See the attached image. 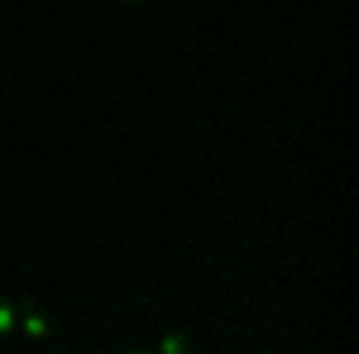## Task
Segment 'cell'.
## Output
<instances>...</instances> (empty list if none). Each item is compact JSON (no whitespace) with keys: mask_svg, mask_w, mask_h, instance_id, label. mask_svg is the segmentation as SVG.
<instances>
[{"mask_svg":"<svg viewBox=\"0 0 359 354\" xmlns=\"http://www.w3.org/2000/svg\"><path fill=\"white\" fill-rule=\"evenodd\" d=\"M187 350H196V345L182 335V330H163V335L154 340V354H187Z\"/></svg>","mask_w":359,"mask_h":354,"instance_id":"obj_3","label":"cell"},{"mask_svg":"<svg viewBox=\"0 0 359 354\" xmlns=\"http://www.w3.org/2000/svg\"><path fill=\"white\" fill-rule=\"evenodd\" d=\"M20 335H25L29 345H48V340H53V321H48L34 301H20Z\"/></svg>","mask_w":359,"mask_h":354,"instance_id":"obj_1","label":"cell"},{"mask_svg":"<svg viewBox=\"0 0 359 354\" xmlns=\"http://www.w3.org/2000/svg\"><path fill=\"white\" fill-rule=\"evenodd\" d=\"M20 340V297L0 287V345H15Z\"/></svg>","mask_w":359,"mask_h":354,"instance_id":"obj_2","label":"cell"},{"mask_svg":"<svg viewBox=\"0 0 359 354\" xmlns=\"http://www.w3.org/2000/svg\"><path fill=\"white\" fill-rule=\"evenodd\" d=\"M125 5H144V0H125Z\"/></svg>","mask_w":359,"mask_h":354,"instance_id":"obj_4","label":"cell"}]
</instances>
